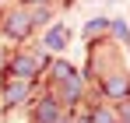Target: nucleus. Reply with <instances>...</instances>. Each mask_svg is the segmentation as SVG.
I'll use <instances>...</instances> for the list:
<instances>
[{
  "mask_svg": "<svg viewBox=\"0 0 130 123\" xmlns=\"http://www.w3.org/2000/svg\"><path fill=\"white\" fill-rule=\"evenodd\" d=\"M7 28H11V32H14V35H25V32H28V18H25V14H14V18H11V25H7Z\"/></svg>",
  "mask_w": 130,
  "mask_h": 123,
  "instance_id": "obj_1",
  "label": "nucleus"
},
{
  "mask_svg": "<svg viewBox=\"0 0 130 123\" xmlns=\"http://www.w3.org/2000/svg\"><path fill=\"white\" fill-rule=\"evenodd\" d=\"M106 91H109V95H123V91H127V81H123V78H116V81L106 84Z\"/></svg>",
  "mask_w": 130,
  "mask_h": 123,
  "instance_id": "obj_2",
  "label": "nucleus"
},
{
  "mask_svg": "<svg viewBox=\"0 0 130 123\" xmlns=\"http://www.w3.org/2000/svg\"><path fill=\"white\" fill-rule=\"evenodd\" d=\"M46 42H49L53 49H60V46H63V32H60V28H53V32L46 35Z\"/></svg>",
  "mask_w": 130,
  "mask_h": 123,
  "instance_id": "obj_3",
  "label": "nucleus"
},
{
  "mask_svg": "<svg viewBox=\"0 0 130 123\" xmlns=\"http://www.w3.org/2000/svg\"><path fill=\"white\" fill-rule=\"evenodd\" d=\"M53 113H56V109H53V102H42V109H39V120L49 123V120H53Z\"/></svg>",
  "mask_w": 130,
  "mask_h": 123,
  "instance_id": "obj_4",
  "label": "nucleus"
},
{
  "mask_svg": "<svg viewBox=\"0 0 130 123\" xmlns=\"http://www.w3.org/2000/svg\"><path fill=\"white\" fill-rule=\"evenodd\" d=\"M127 120H130V109H127Z\"/></svg>",
  "mask_w": 130,
  "mask_h": 123,
  "instance_id": "obj_5",
  "label": "nucleus"
}]
</instances>
